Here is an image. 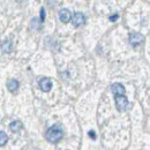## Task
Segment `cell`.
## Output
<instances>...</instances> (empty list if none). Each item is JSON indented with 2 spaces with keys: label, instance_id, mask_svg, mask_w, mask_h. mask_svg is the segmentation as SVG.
I'll return each mask as SVG.
<instances>
[{
  "label": "cell",
  "instance_id": "1",
  "mask_svg": "<svg viewBox=\"0 0 150 150\" xmlns=\"http://www.w3.org/2000/svg\"><path fill=\"white\" fill-rule=\"evenodd\" d=\"M45 136H46V140L49 142H51V143H58L61 140V137H62V131H61V128H60L59 125H54V126H52L51 128L47 129Z\"/></svg>",
  "mask_w": 150,
  "mask_h": 150
},
{
  "label": "cell",
  "instance_id": "2",
  "mask_svg": "<svg viewBox=\"0 0 150 150\" xmlns=\"http://www.w3.org/2000/svg\"><path fill=\"white\" fill-rule=\"evenodd\" d=\"M115 106L119 111H125L128 106V99L125 95L122 96H115Z\"/></svg>",
  "mask_w": 150,
  "mask_h": 150
},
{
  "label": "cell",
  "instance_id": "3",
  "mask_svg": "<svg viewBox=\"0 0 150 150\" xmlns=\"http://www.w3.org/2000/svg\"><path fill=\"white\" fill-rule=\"evenodd\" d=\"M144 42V36L139 33H132L129 35V43L133 46H137Z\"/></svg>",
  "mask_w": 150,
  "mask_h": 150
},
{
  "label": "cell",
  "instance_id": "4",
  "mask_svg": "<svg viewBox=\"0 0 150 150\" xmlns=\"http://www.w3.org/2000/svg\"><path fill=\"white\" fill-rule=\"evenodd\" d=\"M38 83H39V88L44 93H49L51 90V88H52V81L49 77H42Z\"/></svg>",
  "mask_w": 150,
  "mask_h": 150
},
{
  "label": "cell",
  "instance_id": "5",
  "mask_svg": "<svg viewBox=\"0 0 150 150\" xmlns=\"http://www.w3.org/2000/svg\"><path fill=\"white\" fill-rule=\"evenodd\" d=\"M72 22H73V24H74L75 27H80V25L84 24L86 18H84V15H83L82 13L76 12V13H74V15H73V18H72Z\"/></svg>",
  "mask_w": 150,
  "mask_h": 150
},
{
  "label": "cell",
  "instance_id": "6",
  "mask_svg": "<svg viewBox=\"0 0 150 150\" xmlns=\"http://www.w3.org/2000/svg\"><path fill=\"white\" fill-rule=\"evenodd\" d=\"M71 18H72V14H71V11L69 9H67V8L60 9V12H59V19H60L61 22L68 23L71 21Z\"/></svg>",
  "mask_w": 150,
  "mask_h": 150
},
{
  "label": "cell",
  "instance_id": "7",
  "mask_svg": "<svg viewBox=\"0 0 150 150\" xmlns=\"http://www.w3.org/2000/svg\"><path fill=\"white\" fill-rule=\"evenodd\" d=\"M111 91L114 96H122L125 95V87L121 83H114L111 87Z\"/></svg>",
  "mask_w": 150,
  "mask_h": 150
},
{
  "label": "cell",
  "instance_id": "8",
  "mask_svg": "<svg viewBox=\"0 0 150 150\" xmlns=\"http://www.w3.org/2000/svg\"><path fill=\"white\" fill-rule=\"evenodd\" d=\"M19 82L16 81V80H14V79H12V80H9L8 82H7V89L11 91V93H14V91H16L18 89H19Z\"/></svg>",
  "mask_w": 150,
  "mask_h": 150
},
{
  "label": "cell",
  "instance_id": "9",
  "mask_svg": "<svg viewBox=\"0 0 150 150\" xmlns=\"http://www.w3.org/2000/svg\"><path fill=\"white\" fill-rule=\"evenodd\" d=\"M1 50L5 53H11L12 52V42L9 39H6L1 43Z\"/></svg>",
  "mask_w": 150,
  "mask_h": 150
},
{
  "label": "cell",
  "instance_id": "10",
  "mask_svg": "<svg viewBox=\"0 0 150 150\" xmlns=\"http://www.w3.org/2000/svg\"><path fill=\"white\" fill-rule=\"evenodd\" d=\"M22 127L23 126H22V122L20 120H15V121L11 122V125H9V128L13 133H19L22 129Z\"/></svg>",
  "mask_w": 150,
  "mask_h": 150
},
{
  "label": "cell",
  "instance_id": "11",
  "mask_svg": "<svg viewBox=\"0 0 150 150\" xmlns=\"http://www.w3.org/2000/svg\"><path fill=\"white\" fill-rule=\"evenodd\" d=\"M7 141H8V136L6 135V133L5 132H0V147L5 146L7 143Z\"/></svg>",
  "mask_w": 150,
  "mask_h": 150
},
{
  "label": "cell",
  "instance_id": "12",
  "mask_svg": "<svg viewBox=\"0 0 150 150\" xmlns=\"http://www.w3.org/2000/svg\"><path fill=\"white\" fill-rule=\"evenodd\" d=\"M40 24H42V23L38 22L37 19H33L31 20V23H30V28L34 29V30H35V29H39V28H40Z\"/></svg>",
  "mask_w": 150,
  "mask_h": 150
},
{
  "label": "cell",
  "instance_id": "13",
  "mask_svg": "<svg viewBox=\"0 0 150 150\" xmlns=\"http://www.w3.org/2000/svg\"><path fill=\"white\" fill-rule=\"evenodd\" d=\"M45 21V9L40 8V23H43Z\"/></svg>",
  "mask_w": 150,
  "mask_h": 150
},
{
  "label": "cell",
  "instance_id": "14",
  "mask_svg": "<svg viewBox=\"0 0 150 150\" xmlns=\"http://www.w3.org/2000/svg\"><path fill=\"white\" fill-rule=\"evenodd\" d=\"M118 19H119V15L118 14H113L112 16H110V21L111 22H114V21H117Z\"/></svg>",
  "mask_w": 150,
  "mask_h": 150
},
{
  "label": "cell",
  "instance_id": "15",
  "mask_svg": "<svg viewBox=\"0 0 150 150\" xmlns=\"http://www.w3.org/2000/svg\"><path fill=\"white\" fill-rule=\"evenodd\" d=\"M89 135H90V137H91V139H94V140H95V137H96V136H95V132L94 131L89 132Z\"/></svg>",
  "mask_w": 150,
  "mask_h": 150
},
{
  "label": "cell",
  "instance_id": "16",
  "mask_svg": "<svg viewBox=\"0 0 150 150\" xmlns=\"http://www.w3.org/2000/svg\"><path fill=\"white\" fill-rule=\"evenodd\" d=\"M16 1H18V2H22V1H23V0H16Z\"/></svg>",
  "mask_w": 150,
  "mask_h": 150
}]
</instances>
